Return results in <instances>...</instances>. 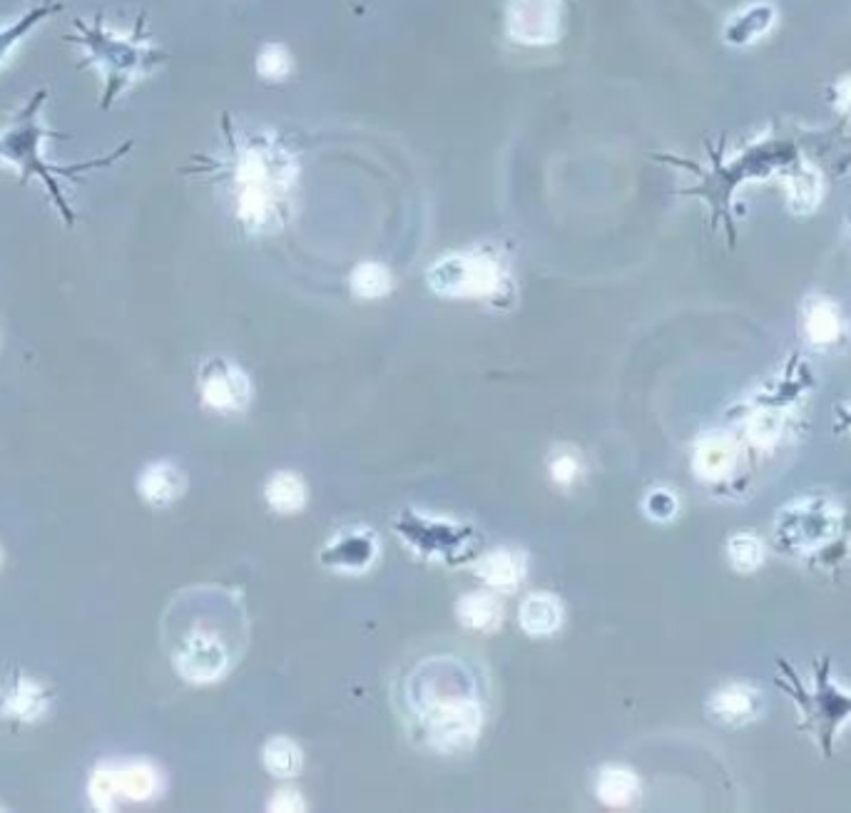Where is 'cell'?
Listing matches in <instances>:
<instances>
[{
	"label": "cell",
	"mask_w": 851,
	"mask_h": 813,
	"mask_svg": "<svg viewBox=\"0 0 851 813\" xmlns=\"http://www.w3.org/2000/svg\"><path fill=\"white\" fill-rule=\"evenodd\" d=\"M48 98V90H40L38 95H33V100L21 110V115L15 117V123L0 135V162H11L23 172V182H28V177H38L46 187V192L53 199L55 207L63 214L67 224H73L75 214L71 210V204L65 202L63 187H60V177H75V172H90V170H100L113 164L117 158L130 150V142L120 147L117 152L108 154L102 160H92V162H83V164H71V167H60V164L48 162L42 158L40 145L48 137H55V133H50L40 125V108Z\"/></svg>",
	"instance_id": "6da1fadb"
},
{
	"label": "cell",
	"mask_w": 851,
	"mask_h": 813,
	"mask_svg": "<svg viewBox=\"0 0 851 813\" xmlns=\"http://www.w3.org/2000/svg\"><path fill=\"white\" fill-rule=\"evenodd\" d=\"M75 30L77 36H67L65 40L77 42L88 50V60L105 77L102 108L108 110L110 102L120 98L125 88H130L135 77H140V73L154 63V50L142 46L137 30L133 36H120V33L110 30L100 15L90 25L75 21Z\"/></svg>",
	"instance_id": "7a4b0ae2"
},
{
	"label": "cell",
	"mask_w": 851,
	"mask_h": 813,
	"mask_svg": "<svg viewBox=\"0 0 851 813\" xmlns=\"http://www.w3.org/2000/svg\"><path fill=\"white\" fill-rule=\"evenodd\" d=\"M416 706L428 739L441 751L468 749L484 726V712H480L476 697L455 689V685H451L446 695H441L436 685L428 691L421 687L416 691Z\"/></svg>",
	"instance_id": "3957f363"
},
{
	"label": "cell",
	"mask_w": 851,
	"mask_h": 813,
	"mask_svg": "<svg viewBox=\"0 0 851 813\" xmlns=\"http://www.w3.org/2000/svg\"><path fill=\"white\" fill-rule=\"evenodd\" d=\"M428 284L443 297H488L503 284V272L488 254H451L428 270Z\"/></svg>",
	"instance_id": "277c9868"
},
{
	"label": "cell",
	"mask_w": 851,
	"mask_h": 813,
	"mask_svg": "<svg viewBox=\"0 0 851 813\" xmlns=\"http://www.w3.org/2000/svg\"><path fill=\"white\" fill-rule=\"evenodd\" d=\"M160 789V774L145 761L102 766L90 781V796L98 809H115L120 799L148 801Z\"/></svg>",
	"instance_id": "5b68a950"
},
{
	"label": "cell",
	"mask_w": 851,
	"mask_h": 813,
	"mask_svg": "<svg viewBox=\"0 0 851 813\" xmlns=\"http://www.w3.org/2000/svg\"><path fill=\"white\" fill-rule=\"evenodd\" d=\"M172 660L183 679L195 681V685H210V681L225 677L229 670V647L214 633L195 629L183 637Z\"/></svg>",
	"instance_id": "8992f818"
},
{
	"label": "cell",
	"mask_w": 851,
	"mask_h": 813,
	"mask_svg": "<svg viewBox=\"0 0 851 813\" xmlns=\"http://www.w3.org/2000/svg\"><path fill=\"white\" fill-rule=\"evenodd\" d=\"M505 28L521 46H550L563 33V3L561 0H511Z\"/></svg>",
	"instance_id": "52a82bcc"
},
{
	"label": "cell",
	"mask_w": 851,
	"mask_h": 813,
	"mask_svg": "<svg viewBox=\"0 0 851 813\" xmlns=\"http://www.w3.org/2000/svg\"><path fill=\"white\" fill-rule=\"evenodd\" d=\"M252 386L249 378L237 366L225 361H214L202 376V401L212 411L220 413H237L247 409Z\"/></svg>",
	"instance_id": "ba28073f"
},
{
	"label": "cell",
	"mask_w": 851,
	"mask_h": 813,
	"mask_svg": "<svg viewBox=\"0 0 851 813\" xmlns=\"http://www.w3.org/2000/svg\"><path fill=\"white\" fill-rule=\"evenodd\" d=\"M376 558V540L372 533L364 530H351L347 535H339L329 548L324 552V562H329L331 567H339L343 573H361L372 565Z\"/></svg>",
	"instance_id": "9c48e42d"
},
{
	"label": "cell",
	"mask_w": 851,
	"mask_h": 813,
	"mask_svg": "<svg viewBox=\"0 0 851 813\" xmlns=\"http://www.w3.org/2000/svg\"><path fill=\"white\" fill-rule=\"evenodd\" d=\"M476 575L498 592H511L526 575V558L511 548H498L478 560Z\"/></svg>",
	"instance_id": "30bf717a"
},
{
	"label": "cell",
	"mask_w": 851,
	"mask_h": 813,
	"mask_svg": "<svg viewBox=\"0 0 851 813\" xmlns=\"http://www.w3.org/2000/svg\"><path fill=\"white\" fill-rule=\"evenodd\" d=\"M518 622L530 637H550L563 625V604L550 592H533L521 602Z\"/></svg>",
	"instance_id": "8fae6325"
},
{
	"label": "cell",
	"mask_w": 851,
	"mask_h": 813,
	"mask_svg": "<svg viewBox=\"0 0 851 813\" xmlns=\"http://www.w3.org/2000/svg\"><path fill=\"white\" fill-rule=\"evenodd\" d=\"M137 490L150 505H170L183 496L185 475L172 463H152L142 471L140 480H137Z\"/></svg>",
	"instance_id": "7c38bea8"
},
{
	"label": "cell",
	"mask_w": 851,
	"mask_h": 813,
	"mask_svg": "<svg viewBox=\"0 0 851 813\" xmlns=\"http://www.w3.org/2000/svg\"><path fill=\"white\" fill-rule=\"evenodd\" d=\"M737 463V446L727 436H708L694 451V473L702 480H722L733 473Z\"/></svg>",
	"instance_id": "4fadbf2b"
},
{
	"label": "cell",
	"mask_w": 851,
	"mask_h": 813,
	"mask_svg": "<svg viewBox=\"0 0 851 813\" xmlns=\"http://www.w3.org/2000/svg\"><path fill=\"white\" fill-rule=\"evenodd\" d=\"M455 615L463 627L473 633H493L503 620L501 600L491 592H471L455 604Z\"/></svg>",
	"instance_id": "5bb4252c"
},
{
	"label": "cell",
	"mask_w": 851,
	"mask_h": 813,
	"mask_svg": "<svg viewBox=\"0 0 851 813\" xmlns=\"http://www.w3.org/2000/svg\"><path fill=\"white\" fill-rule=\"evenodd\" d=\"M596 793L605 806H613V809L630 806V803L638 801L640 796V778L625 766H608L598 774Z\"/></svg>",
	"instance_id": "9a60e30c"
},
{
	"label": "cell",
	"mask_w": 851,
	"mask_h": 813,
	"mask_svg": "<svg viewBox=\"0 0 851 813\" xmlns=\"http://www.w3.org/2000/svg\"><path fill=\"white\" fill-rule=\"evenodd\" d=\"M775 21H777V13L772 5H767V3L750 5V8H744L742 13H737L733 21H729L725 38H727V42H733V46H750L752 40L762 38L764 33H769Z\"/></svg>",
	"instance_id": "2e32d148"
},
{
	"label": "cell",
	"mask_w": 851,
	"mask_h": 813,
	"mask_svg": "<svg viewBox=\"0 0 851 813\" xmlns=\"http://www.w3.org/2000/svg\"><path fill=\"white\" fill-rule=\"evenodd\" d=\"M264 496L274 513H281V515L299 513V510L306 505L304 480L299 478L297 473H289V471L274 473L270 483H266Z\"/></svg>",
	"instance_id": "e0dca14e"
},
{
	"label": "cell",
	"mask_w": 851,
	"mask_h": 813,
	"mask_svg": "<svg viewBox=\"0 0 851 813\" xmlns=\"http://www.w3.org/2000/svg\"><path fill=\"white\" fill-rule=\"evenodd\" d=\"M710 709L719 722L742 724L747 720H752V714L756 712V695L750 687H742V685L725 687L712 697Z\"/></svg>",
	"instance_id": "ac0fdd59"
},
{
	"label": "cell",
	"mask_w": 851,
	"mask_h": 813,
	"mask_svg": "<svg viewBox=\"0 0 851 813\" xmlns=\"http://www.w3.org/2000/svg\"><path fill=\"white\" fill-rule=\"evenodd\" d=\"M60 11H63V5L55 3V0H46V3L30 8L23 18H18L11 25H5V28H0V63H3V60L13 53V48L18 46V42L28 36L33 28H38L42 21L50 18L53 13H60Z\"/></svg>",
	"instance_id": "d6986e66"
},
{
	"label": "cell",
	"mask_w": 851,
	"mask_h": 813,
	"mask_svg": "<svg viewBox=\"0 0 851 813\" xmlns=\"http://www.w3.org/2000/svg\"><path fill=\"white\" fill-rule=\"evenodd\" d=\"M264 768L277 778H291L302 768V749L287 737H274L262 749Z\"/></svg>",
	"instance_id": "ffe728a7"
},
{
	"label": "cell",
	"mask_w": 851,
	"mask_h": 813,
	"mask_svg": "<svg viewBox=\"0 0 851 813\" xmlns=\"http://www.w3.org/2000/svg\"><path fill=\"white\" fill-rule=\"evenodd\" d=\"M48 706V695L38 681L21 679L5 697V712L21 720H38Z\"/></svg>",
	"instance_id": "44dd1931"
},
{
	"label": "cell",
	"mask_w": 851,
	"mask_h": 813,
	"mask_svg": "<svg viewBox=\"0 0 851 813\" xmlns=\"http://www.w3.org/2000/svg\"><path fill=\"white\" fill-rule=\"evenodd\" d=\"M349 284L359 299H381L391 289V274L381 264L366 262L351 272Z\"/></svg>",
	"instance_id": "7402d4cb"
},
{
	"label": "cell",
	"mask_w": 851,
	"mask_h": 813,
	"mask_svg": "<svg viewBox=\"0 0 851 813\" xmlns=\"http://www.w3.org/2000/svg\"><path fill=\"white\" fill-rule=\"evenodd\" d=\"M806 336L814 343H831L839 336V316L827 301H814L806 311Z\"/></svg>",
	"instance_id": "603a6c76"
},
{
	"label": "cell",
	"mask_w": 851,
	"mask_h": 813,
	"mask_svg": "<svg viewBox=\"0 0 851 813\" xmlns=\"http://www.w3.org/2000/svg\"><path fill=\"white\" fill-rule=\"evenodd\" d=\"M729 560H733V567L739 570V573H752V570L760 567L762 562V542L754 538L750 533H739L729 540Z\"/></svg>",
	"instance_id": "cb8c5ba5"
},
{
	"label": "cell",
	"mask_w": 851,
	"mask_h": 813,
	"mask_svg": "<svg viewBox=\"0 0 851 813\" xmlns=\"http://www.w3.org/2000/svg\"><path fill=\"white\" fill-rule=\"evenodd\" d=\"M256 71L266 80H284L291 71V55L281 46H266L256 58Z\"/></svg>",
	"instance_id": "d4e9b609"
},
{
	"label": "cell",
	"mask_w": 851,
	"mask_h": 813,
	"mask_svg": "<svg viewBox=\"0 0 851 813\" xmlns=\"http://www.w3.org/2000/svg\"><path fill=\"white\" fill-rule=\"evenodd\" d=\"M580 475V461L578 455L573 453H558L550 461V478H553L558 486H573Z\"/></svg>",
	"instance_id": "484cf974"
},
{
	"label": "cell",
	"mask_w": 851,
	"mask_h": 813,
	"mask_svg": "<svg viewBox=\"0 0 851 813\" xmlns=\"http://www.w3.org/2000/svg\"><path fill=\"white\" fill-rule=\"evenodd\" d=\"M779 428H781L779 416H775V413H760V416L752 418L750 436L760 446H769V443H775V440H777Z\"/></svg>",
	"instance_id": "4316f807"
},
{
	"label": "cell",
	"mask_w": 851,
	"mask_h": 813,
	"mask_svg": "<svg viewBox=\"0 0 851 813\" xmlns=\"http://www.w3.org/2000/svg\"><path fill=\"white\" fill-rule=\"evenodd\" d=\"M644 510L652 521H669L677 513V500L673 492L667 490H655L650 492L648 500H644Z\"/></svg>",
	"instance_id": "83f0119b"
},
{
	"label": "cell",
	"mask_w": 851,
	"mask_h": 813,
	"mask_svg": "<svg viewBox=\"0 0 851 813\" xmlns=\"http://www.w3.org/2000/svg\"><path fill=\"white\" fill-rule=\"evenodd\" d=\"M304 803L299 799L297 791H277L274 801L270 803V811H302Z\"/></svg>",
	"instance_id": "f1b7e54d"
},
{
	"label": "cell",
	"mask_w": 851,
	"mask_h": 813,
	"mask_svg": "<svg viewBox=\"0 0 851 813\" xmlns=\"http://www.w3.org/2000/svg\"><path fill=\"white\" fill-rule=\"evenodd\" d=\"M0 562H3V550H0Z\"/></svg>",
	"instance_id": "f546056e"
}]
</instances>
